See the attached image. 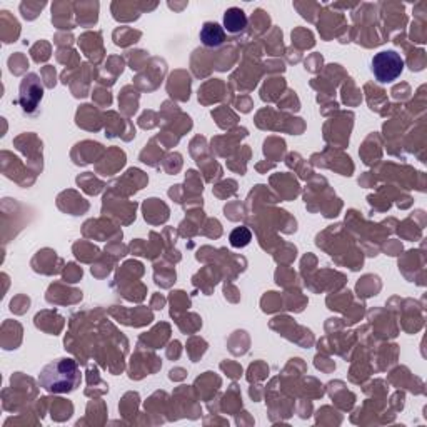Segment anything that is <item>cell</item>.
<instances>
[{
    "label": "cell",
    "mask_w": 427,
    "mask_h": 427,
    "mask_svg": "<svg viewBox=\"0 0 427 427\" xmlns=\"http://www.w3.org/2000/svg\"><path fill=\"white\" fill-rule=\"evenodd\" d=\"M250 239H253V235H250V231L248 227H237L231 234V244L234 248H245Z\"/></svg>",
    "instance_id": "cell-6"
},
{
    "label": "cell",
    "mask_w": 427,
    "mask_h": 427,
    "mask_svg": "<svg viewBox=\"0 0 427 427\" xmlns=\"http://www.w3.org/2000/svg\"><path fill=\"white\" fill-rule=\"evenodd\" d=\"M404 70V59L396 50H382L374 55L372 74L377 82L391 84L401 77Z\"/></svg>",
    "instance_id": "cell-2"
},
{
    "label": "cell",
    "mask_w": 427,
    "mask_h": 427,
    "mask_svg": "<svg viewBox=\"0 0 427 427\" xmlns=\"http://www.w3.org/2000/svg\"><path fill=\"white\" fill-rule=\"evenodd\" d=\"M224 30L231 35H237L240 32L245 30L248 27V16L245 12L239 7H231L227 9L224 13Z\"/></svg>",
    "instance_id": "cell-5"
},
{
    "label": "cell",
    "mask_w": 427,
    "mask_h": 427,
    "mask_svg": "<svg viewBox=\"0 0 427 427\" xmlns=\"http://www.w3.org/2000/svg\"><path fill=\"white\" fill-rule=\"evenodd\" d=\"M199 37H201V42L206 47L217 49V47H221L226 42V30H224V27L219 26V23L206 22L201 27Z\"/></svg>",
    "instance_id": "cell-4"
},
{
    "label": "cell",
    "mask_w": 427,
    "mask_h": 427,
    "mask_svg": "<svg viewBox=\"0 0 427 427\" xmlns=\"http://www.w3.org/2000/svg\"><path fill=\"white\" fill-rule=\"evenodd\" d=\"M37 382L50 394H70L82 382V372L72 357H59L42 367Z\"/></svg>",
    "instance_id": "cell-1"
},
{
    "label": "cell",
    "mask_w": 427,
    "mask_h": 427,
    "mask_svg": "<svg viewBox=\"0 0 427 427\" xmlns=\"http://www.w3.org/2000/svg\"><path fill=\"white\" fill-rule=\"evenodd\" d=\"M42 97H44V87H42L39 77L35 74L27 75L21 84V106L23 112L35 113Z\"/></svg>",
    "instance_id": "cell-3"
}]
</instances>
